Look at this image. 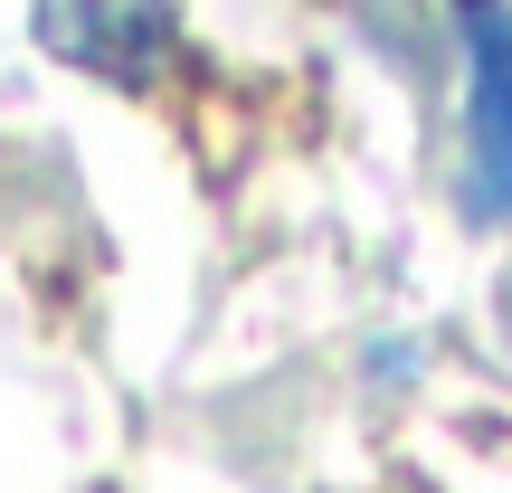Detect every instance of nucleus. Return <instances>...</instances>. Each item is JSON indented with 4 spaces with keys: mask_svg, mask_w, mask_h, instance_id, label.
<instances>
[{
    "mask_svg": "<svg viewBox=\"0 0 512 493\" xmlns=\"http://www.w3.org/2000/svg\"><path fill=\"white\" fill-rule=\"evenodd\" d=\"M48 57L105 76V86H152L181 48V0H29Z\"/></svg>",
    "mask_w": 512,
    "mask_h": 493,
    "instance_id": "nucleus-1",
    "label": "nucleus"
},
{
    "mask_svg": "<svg viewBox=\"0 0 512 493\" xmlns=\"http://www.w3.org/2000/svg\"><path fill=\"white\" fill-rule=\"evenodd\" d=\"M465 57H475V209H512V10L503 0H465Z\"/></svg>",
    "mask_w": 512,
    "mask_h": 493,
    "instance_id": "nucleus-2",
    "label": "nucleus"
}]
</instances>
